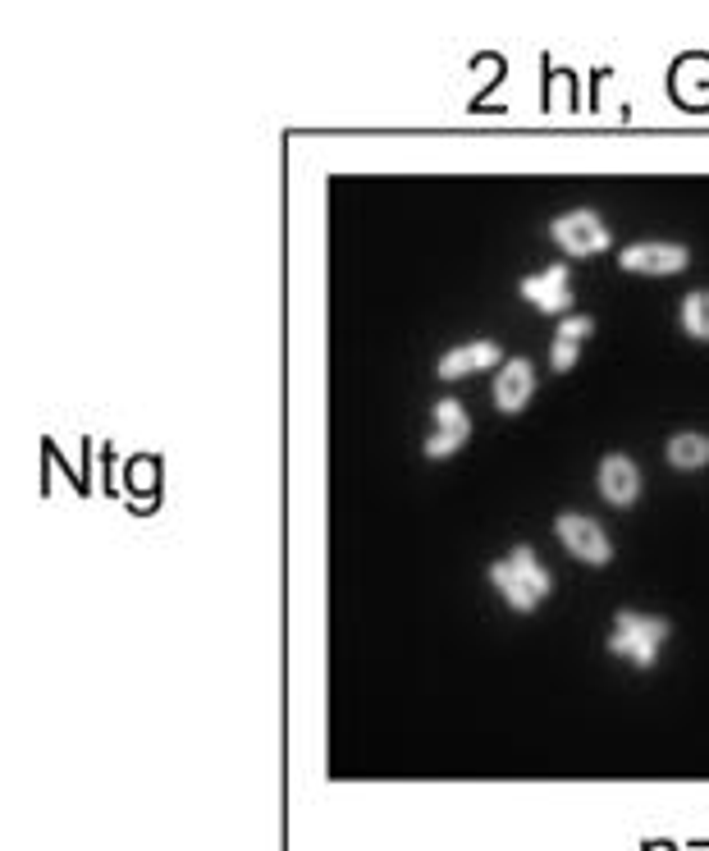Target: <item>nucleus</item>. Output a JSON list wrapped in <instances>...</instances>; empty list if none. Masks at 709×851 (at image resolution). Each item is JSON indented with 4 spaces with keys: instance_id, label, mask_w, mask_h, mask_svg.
Returning <instances> with one entry per match:
<instances>
[{
    "instance_id": "nucleus-1",
    "label": "nucleus",
    "mask_w": 709,
    "mask_h": 851,
    "mask_svg": "<svg viewBox=\"0 0 709 851\" xmlns=\"http://www.w3.org/2000/svg\"><path fill=\"white\" fill-rule=\"evenodd\" d=\"M490 586L504 595L508 609H517V614H531V609H540V604L549 600V591H554V577L545 572V563L536 559V550H531V545H517L508 559L490 563Z\"/></svg>"
},
{
    "instance_id": "nucleus-2",
    "label": "nucleus",
    "mask_w": 709,
    "mask_h": 851,
    "mask_svg": "<svg viewBox=\"0 0 709 851\" xmlns=\"http://www.w3.org/2000/svg\"><path fill=\"white\" fill-rule=\"evenodd\" d=\"M668 641V623L655 614H618L613 618V632H609V650L618 659H627V664L636 668H650L659 659V650H664Z\"/></svg>"
},
{
    "instance_id": "nucleus-3",
    "label": "nucleus",
    "mask_w": 709,
    "mask_h": 851,
    "mask_svg": "<svg viewBox=\"0 0 709 851\" xmlns=\"http://www.w3.org/2000/svg\"><path fill=\"white\" fill-rule=\"evenodd\" d=\"M549 238H554V248H559L563 257H600V252H609V243H613L604 216L591 211V206L563 211V216L549 225Z\"/></svg>"
},
{
    "instance_id": "nucleus-4",
    "label": "nucleus",
    "mask_w": 709,
    "mask_h": 851,
    "mask_svg": "<svg viewBox=\"0 0 709 851\" xmlns=\"http://www.w3.org/2000/svg\"><path fill=\"white\" fill-rule=\"evenodd\" d=\"M554 536H559V545L572 554V559L591 563V568H604V563L613 559V545H609V536H604V527L595 518L563 513V518L554 522Z\"/></svg>"
},
{
    "instance_id": "nucleus-5",
    "label": "nucleus",
    "mask_w": 709,
    "mask_h": 851,
    "mask_svg": "<svg viewBox=\"0 0 709 851\" xmlns=\"http://www.w3.org/2000/svg\"><path fill=\"white\" fill-rule=\"evenodd\" d=\"M430 421L435 426H430V440H426V458H449V453H458L462 444L472 440V417H467V408L458 399H440Z\"/></svg>"
},
{
    "instance_id": "nucleus-6",
    "label": "nucleus",
    "mask_w": 709,
    "mask_h": 851,
    "mask_svg": "<svg viewBox=\"0 0 709 851\" xmlns=\"http://www.w3.org/2000/svg\"><path fill=\"white\" fill-rule=\"evenodd\" d=\"M517 289H522V298H527L536 312L563 316L572 307V270L568 266H549V270H540V275H527Z\"/></svg>"
},
{
    "instance_id": "nucleus-7",
    "label": "nucleus",
    "mask_w": 709,
    "mask_h": 851,
    "mask_svg": "<svg viewBox=\"0 0 709 851\" xmlns=\"http://www.w3.org/2000/svg\"><path fill=\"white\" fill-rule=\"evenodd\" d=\"M687 261L691 252L682 243H632L618 252V266L632 275H677V270H687Z\"/></svg>"
},
{
    "instance_id": "nucleus-8",
    "label": "nucleus",
    "mask_w": 709,
    "mask_h": 851,
    "mask_svg": "<svg viewBox=\"0 0 709 851\" xmlns=\"http://www.w3.org/2000/svg\"><path fill=\"white\" fill-rule=\"evenodd\" d=\"M595 485H600L604 504L613 508H632L636 499H641V467L627 458V453H609L600 463V476H595Z\"/></svg>"
},
{
    "instance_id": "nucleus-9",
    "label": "nucleus",
    "mask_w": 709,
    "mask_h": 851,
    "mask_svg": "<svg viewBox=\"0 0 709 851\" xmlns=\"http://www.w3.org/2000/svg\"><path fill=\"white\" fill-rule=\"evenodd\" d=\"M536 394V367H531L527 357H508L504 367H499L495 385H490V399H495L499 412H522Z\"/></svg>"
},
{
    "instance_id": "nucleus-10",
    "label": "nucleus",
    "mask_w": 709,
    "mask_h": 851,
    "mask_svg": "<svg viewBox=\"0 0 709 851\" xmlns=\"http://www.w3.org/2000/svg\"><path fill=\"white\" fill-rule=\"evenodd\" d=\"M499 367V344H490V339H467V344L449 348V353L440 357V380H462L472 376V371H490Z\"/></svg>"
},
{
    "instance_id": "nucleus-11",
    "label": "nucleus",
    "mask_w": 709,
    "mask_h": 851,
    "mask_svg": "<svg viewBox=\"0 0 709 851\" xmlns=\"http://www.w3.org/2000/svg\"><path fill=\"white\" fill-rule=\"evenodd\" d=\"M591 330H595V321L591 316H563L559 321V334H554V371H572L577 367V353H581V344L591 339Z\"/></svg>"
},
{
    "instance_id": "nucleus-12",
    "label": "nucleus",
    "mask_w": 709,
    "mask_h": 851,
    "mask_svg": "<svg viewBox=\"0 0 709 851\" xmlns=\"http://www.w3.org/2000/svg\"><path fill=\"white\" fill-rule=\"evenodd\" d=\"M664 458H668V467H673V472H700V467L709 463V435L677 431L673 440H668Z\"/></svg>"
},
{
    "instance_id": "nucleus-13",
    "label": "nucleus",
    "mask_w": 709,
    "mask_h": 851,
    "mask_svg": "<svg viewBox=\"0 0 709 851\" xmlns=\"http://www.w3.org/2000/svg\"><path fill=\"white\" fill-rule=\"evenodd\" d=\"M682 330L691 339H709V289H696L682 298Z\"/></svg>"
}]
</instances>
